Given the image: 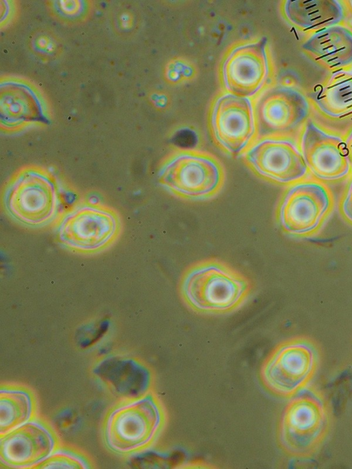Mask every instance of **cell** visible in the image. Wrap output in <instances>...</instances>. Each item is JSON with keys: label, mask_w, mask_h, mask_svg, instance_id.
<instances>
[{"label": "cell", "mask_w": 352, "mask_h": 469, "mask_svg": "<svg viewBox=\"0 0 352 469\" xmlns=\"http://www.w3.org/2000/svg\"><path fill=\"white\" fill-rule=\"evenodd\" d=\"M299 144L311 175L324 182L350 177L344 139L309 122L302 129Z\"/></svg>", "instance_id": "14"}, {"label": "cell", "mask_w": 352, "mask_h": 469, "mask_svg": "<svg viewBox=\"0 0 352 469\" xmlns=\"http://www.w3.org/2000/svg\"><path fill=\"white\" fill-rule=\"evenodd\" d=\"M318 1H289L285 6L287 19L298 26L311 27L336 20V17L324 14L338 15L339 9L315 8Z\"/></svg>", "instance_id": "17"}, {"label": "cell", "mask_w": 352, "mask_h": 469, "mask_svg": "<svg viewBox=\"0 0 352 469\" xmlns=\"http://www.w3.org/2000/svg\"><path fill=\"white\" fill-rule=\"evenodd\" d=\"M257 139L289 135L303 124L309 106L302 95L290 88L266 90L254 102Z\"/></svg>", "instance_id": "13"}, {"label": "cell", "mask_w": 352, "mask_h": 469, "mask_svg": "<svg viewBox=\"0 0 352 469\" xmlns=\"http://www.w3.org/2000/svg\"><path fill=\"white\" fill-rule=\"evenodd\" d=\"M61 446L52 426L38 417L0 435V464L5 468H35Z\"/></svg>", "instance_id": "11"}, {"label": "cell", "mask_w": 352, "mask_h": 469, "mask_svg": "<svg viewBox=\"0 0 352 469\" xmlns=\"http://www.w3.org/2000/svg\"><path fill=\"white\" fill-rule=\"evenodd\" d=\"M90 468L89 461L84 455L72 449L63 448L60 446L43 461L36 466L34 469H88Z\"/></svg>", "instance_id": "19"}, {"label": "cell", "mask_w": 352, "mask_h": 469, "mask_svg": "<svg viewBox=\"0 0 352 469\" xmlns=\"http://www.w3.org/2000/svg\"><path fill=\"white\" fill-rule=\"evenodd\" d=\"M167 419L163 403L151 391L139 397L121 400L105 415L103 443L116 455L136 457L156 444Z\"/></svg>", "instance_id": "1"}, {"label": "cell", "mask_w": 352, "mask_h": 469, "mask_svg": "<svg viewBox=\"0 0 352 469\" xmlns=\"http://www.w3.org/2000/svg\"><path fill=\"white\" fill-rule=\"evenodd\" d=\"M94 372L121 400L139 397L151 391V371L138 361L108 358L101 362Z\"/></svg>", "instance_id": "15"}, {"label": "cell", "mask_w": 352, "mask_h": 469, "mask_svg": "<svg viewBox=\"0 0 352 469\" xmlns=\"http://www.w3.org/2000/svg\"><path fill=\"white\" fill-rule=\"evenodd\" d=\"M243 157L257 175L276 184L289 186L311 175L300 144L289 135L257 139Z\"/></svg>", "instance_id": "8"}, {"label": "cell", "mask_w": 352, "mask_h": 469, "mask_svg": "<svg viewBox=\"0 0 352 469\" xmlns=\"http://www.w3.org/2000/svg\"><path fill=\"white\" fill-rule=\"evenodd\" d=\"M290 397L280 422L281 446L287 453L295 457L311 455L327 434L328 406L323 396L308 386Z\"/></svg>", "instance_id": "3"}, {"label": "cell", "mask_w": 352, "mask_h": 469, "mask_svg": "<svg viewBox=\"0 0 352 469\" xmlns=\"http://www.w3.org/2000/svg\"><path fill=\"white\" fill-rule=\"evenodd\" d=\"M210 127L217 144L232 155L243 154L257 137L252 99L229 92L219 95L210 113Z\"/></svg>", "instance_id": "7"}, {"label": "cell", "mask_w": 352, "mask_h": 469, "mask_svg": "<svg viewBox=\"0 0 352 469\" xmlns=\"http://www.w3.org/2000/svg\"><path fill=\"white\" fill-rule=\"evenodd\" d=\"M58 183L46 169L38 166L21 168L10 179L3 204L9 215L31 226H43L56 215L60 195Z\"/></svg>", "instance_id": "5"}, {"label": "cell", "mask_w": 352, "mask_h": 469, "mask_svg": "<svg viewBox=\"0 0 352 469\" xmlns=\"http://www.w3.org/2000/svg\"><path fill=\"white\" fill-rule=\"evenodd\" d=\"M316 369L315 356L302 343L289 342L278 347L263 363L261 377L272 392L292 397L307 386Z\"/></svg>", "instance_id": "12"}, {"label": "cell", "mask_w": 352, "mask_h": 469, "mask_svg": "<svg viewBox=\"0 0 352 469\" xmlns=\"http://www.w3.org/2000/svg\"><path fill=\"white\" fill-rule=\"evenodd\" d=\"M270 74L271 62L263 40L236 45L226 55L221 69L226 90L250 98L263 90Z\"/></svg>", "instance_id": "10"}, {"label": "cell", "mask_w": 352, "mask_h": 469, "mask_svg": "<svg viewBox=\"0 0 352 469\" xmlns=\"http://www.w3.org/2000/svg\"><path fill=\"white\" fill-rule=\"evenodd\" d=\"M348 159L351 166V176H352V129L349 132L344 139Z\"/></svg>", "instance_id": "21"}, {"label": "cell", "mask_w": 352, "mask_h": 469, "mask_svg": "<svg viewBox=\"0 0 352 469\" xmlns=\"http://www.w3.org/2000/svg\"><path fill=\"white\" fill-rule=\"evenodd\" d=\"M340 208L346 219L352 222V176L340 197Z\"/></svg>", "instance_id": "20"}, {"label": "cell", "mask_w": 352, "mask_h": 469, "mask_svg": "<svg viewBox=\"0 0 352 469\" xmlns=\"http://www.w3.org/2000/svg\"><path fill=\"white\" fill-rule=\"evenodd\" d=\"M119 230L120 220L115 211L102 205L85 204L63 217L58 237L67 248L81 252H94L113 242Z\"/></svg>", "instance_id": "9"}, {"label": "cell", "mask_w": 352, "mask_h": 469, "mask_svg": "<svg viewBox=\"0 0 352 469\" xmlns=\"http://www.w3.org/2000/svg\"><path fill=\"white\" fill-rule=\"evenodd\" d=\"M250 290V281L243 274L214 259L192 264L179 281V293L185 304L205 314L236 310L247 301Z\"/></svg>", "instance_id": "2"}, {"label": "cell", "mask_w": 352, "mask_h": 469, "mask_svg": "<svg viewBox=\"0 0 352 469\" xmlns=\"http://www.w3.org/2000/svg\"><path fill=\"white\" fill-rule=\"evenodd\" d=\"M336 80V84L327 87L336 93L326 91V94L336 95H318V102L324 113L331 117L340 118L352 111V76Z\"/></svg>", "instance_id": "18"}, {"label": "cell", "mask_w": 352, "mask_h": 469, "mask_svg": "<svg viewBox=\"0 0 352 469\" xmlns=\"http://www.w3.org/2000/svg\"><path fill=\"white\" fill-rule=\"evenodd\" d=\"M38 405L31 389L18 384L0 388V435L36 418Z\"/></svg>", "instance_id": "16"}, {"label": "cell", "mask_w": 352, "mask_h": 469, "mask_svg": "<svg viewBox=\"0 0 352 469\" xmlns=\"http://www.w3.org/2000/svg\"><path fill=\"white\" fill-rule=\"evenodd\" d=\"M225 173L213 155L191 149L177 150L162 164L158 171L160 185L177 197L203 200L221 190Z\"/></svg>", "instance_id": "4"}, {"label": "cell", "mask_w": 352, "mask_h": 469, "mask_svg": "<svg viewBox=\"0 0 352 469\" xmlns=\"http://www.w3.org/2000/svg\"><path fill=\"white\" fill-rule=\"evenodd\" d=\"M334 204L331 188L311 175L287 186L278 204V221L289 233H308L320 226Z\"/></svg>", "instance_id": "6"}]
</instances>
